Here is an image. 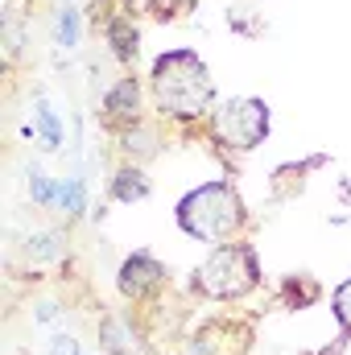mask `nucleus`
<instances>
[{
  "label": "nucleus",
  "instance_id": "14",
  "mask_svg": "<svg viewBox=\"0 0 351 355\" xmlns=\"http://www.w3.org/2000/svg\"><path fill=\"white\" fill-rule=\"evenodd\" d=\"M29 186H33V198H37V202H50V198H54L50 182H46V178L37 174V170H33V182H29Z\"/></svg>",
  "mask_w": 351,
  "mask_h": 355
},
{
  "label": "nucleus",
  "instance_id": "10",
  "mask_svg": "<svg viewBox=\"0 0 351 355\" xmlns=\"http://www.w3.org/2000/svg\"><path fill=\"white\" fill-rule=\"evenodd\" d=\"M58 198H62V207H67L71 215H79V211H83V182H79V178H67V182L58 186Z\"/></svg>",
  "mask_w": 351,
  "mask_h": 355
},
{
  "label": "nucleus",
  "instance_id": "9",
  "mask_svg": "<svg viewBox=\"0 0 351 355\" xmlns=\"http://www.w3.org/2000/svg\"><path fill=\"white\" fill-rule=\"evenodd\" d=\"M37 128H42V137H46V145H50V149H58V141H62V132H58V116L50 112V103H46V99H37Z\"/></svg>",
  "mask_w": 351,
  "mask_h": 355
},
{
  "label": "nucleus",
  "instance_id": "3",
  "mask_svg": "<svg viewBox=\"0 0 351 355\" xmlns=\"http://www.w3.org/2000/svg\"><path fill=\"white\" fill-rule=\"evenodd\" d=\"M261 268H257V257L252 248H219L207 265L194 272V285L207 293V297H244L252 285H257Z\"/></svg>",
  "mask_w": 351,
  "mask_h": 355
},
{
  "label": "nucleus",
  "instance_id": "7",
  "mask_svg": "<svg viewBox=\"0 0 351 355\" xmlns=\"http://www.w3.org/2000/svg\"><path fill=\"white\" fill-rule=\"evenodd\" d=\"M108 112H112V116L137 112V83H132V79H124V83L112 87V95H108Z\"/></svg>",
  "mask_w": 351,
  "mask_h": 355
},
{
  "label": "nucleus",
  "instance_id": "2",
  "mask_svg": "<svg viewBox=\"0 0 351 355\" xmlns=\"http://www.w3.org/2000/svg\"><path fill=\"white\" fill-rule=\"evenodd\" d=\"M178 223L194 240H223L244 223L240 194L228 182H207L178 202Z\"/></svg>",
  "mask_w": 351,
  "mask_h": 355
},
{
  "label": "nucleus",
  "instance_id": "8",
  "mask_svg": "<svg viewBox=\"0 0 351 355\" xmlns=\"http://www.w3.org/2000/svg\"><path fill=\"white\" fill-rule=\"evenodd\" d=\"M149 194V182L141 170H124V174L116 178V198L120 202H132V198H145Z\"/></svg>",
  "mask_w": 351,
  "mask_h": 355
},
{
  "label": "nucleus",
  "instance_id": "6",
  "mask_svg": "<svg viewBox=\"0 0 351 355\" xmlns=\"http://www.w3.org/2000/svg\"><path fill=\"white\" fill-rule=\"evenodd\" d=\"M108 37H112V46H116L120 58H132V54H137V29H132L124 17H116V21L108 25Z\"/></svg>",
  "mask_w": 351,
  "mask_h": 355
},
{
  "label": "nucleus",
  "instance_id": "11",
  "mask_svg": "<svg viewBox=\"0 0 351 355\" xmlns=\"http://www.w3.org/2000/svg\"><path fill=\"white\" fill-rule=\"evenodd\" d=\"M79 42V21H75V8H62V17H58V46H75Z\"/></svg>",
  "mask_w": 351,
  "mask_h": 355
},
{
  "label": "nucleus",
  "instance_id": "12",
  "mask_svg": "<svg viewBox=\"0 0 351 355\" xmlns=\"http://www.w3.org/2000/svg\"><path fill=\"white\" fill-rule=\"evenodd\" d=\"M335 318L343 322V331H351V277L335 289Z\"/></svg>",
  "mask_w": 351,
  "mask_h": 355
},
{
  "label": "nucleus",
  "instance_id": "4",
  "mask_svg": "<svg viewBox=\"0 0 351 355\" xmlns=\"http://www.w3.org/2000/svg\"><path fill=\"white\" fill-rule=\"evenodd\" d=\"M268 132V107L261 99H232L215 112V137L232 149H252Z\"/></svg>",
  "mask_w": 351,
  "mask_h": 355
},
{
  "label": "nucleus",
  "instance_id": "5",
  "mask_svg": "<svg viewBox=\"0 0 351 355\" xmlns=\"http://www.w3.org/2000/svg\"><path fill=\"white\" fill-rule=\"evenodd\" d=\"M157 281H162V265L153 257H145V252H137L132 261H124V268H120V289L132 293V297L149 293Z\"/></svg>",
  "mask_w": 351,
  "mask_h": 355
},
{
  "label": "nucleus",
  "instance_id": "13",
  "mask_svg": "<svg viewBox=\"0 0 351 355\" xmlns=\"http://www.w3.org/2000/svg\"><path fill=\"white\" fill-rule=\"evenodd\" d=\"M29 252H37V257H58L62 248H58L54 236H37V240H29Z\"/></svg>",
  "mask_w": 351,
  "mask_h": 355
},
{
  "label": "nucleus",
  "instance_id": "1",
  "mask_svg": "<svg viewBox=\"0 0 351 355\" xmlns=\"http://www.w3.org/2000/svg\"><path fill=\"white\" fill-rule=\"evenodd\" d=\"M153 91H157V103L174 116H203L211 107V71L198 62V54L190 50H174V54H162L153 62Z\"/></svg>",
  "mask_w": 351,
  "mask_h": 355
},
{
  "label": "nucleus",
  "instance_id": "15",
  "mask_svg": "<svg viewBox=\"0 0 351 355\" xmlns=\"http://www.w3.org/2000/svg\"><path fill=\"white\" fill-rule=\"evenodd\" d=\"M50 355H79V347H75V339H71V335H58V339H54V347H50Z\"/></svg>",
  "mask_w": 351,
  "mask_h": 355
}]
</instances>
